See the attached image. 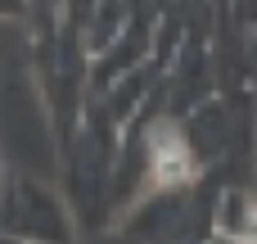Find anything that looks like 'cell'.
Masks as SVG:
<instances>
[{
  "mask_svg": "<svg viewBox=\"0 0 257 244\" xmlns=\"http://www.w3.org/2000/svg\"><path fill=\"white\" fill-rule=\"evenodd\" d=\"M253 213H257V195L248 190V186H230V190H221V195H217L212 231H217V235L239 240V235H244V226L253 222Z\"/></svg>",
  "mask_w": 257,
  "mask_h": 244,
  "instance_id": "1",
  "label": "cell"
},
{
  "mask_svg": "<svg viewBox=\"0 0 257 244\" xmlns=\"http://www.w3.org/2000/svg\"><path fill=\"white\" fill-rule=\"evenodd\" d=\"M239 240H244V244H257V213H253V222L244 226V235H239Z\"/></svg>",
  "mask_w": 257,
  "mask_h": 244,
  "instance_id": "2",
  "label": "cell"
},
{
  "mask_svg": "<svg viewBox=\"0 0 257 244\" xmlns=\"http://www.w3.org/2000/svg\"><path fill=\"white\" fill-rule=\"evenodd\" d=\"M208 244H244V240H230V235H212Z\"/></svg>",
  "mask_w": 257,
  "mask_h": 244,
  "instance_id": "3",
  "label": "cell"
}]
</instances>
